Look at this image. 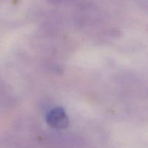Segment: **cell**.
<instances>
[{"label": "cell", "mask_w": 148, "mask_h": 148, "mask_svg": "<svg viewBox=\"0 0 148 148\" xmlns=\"http://www.w3.org/2000/svg\"><path fill=\"white\" fill-rule=\"evenodd\" d=\"M51 3H54V4H62L64 1H69V0H49Z\"/></svg>", "instance_id": "obj_2"}, {"label": "cell", "mask_w": 148, "mask_h": 148, "mask_svg": "<svg viewBox=\"0 0 148 148\" xmlns=\"http://www.w3.org/2000/svg\"><path fill=\"white\" fill-rule=\"evenodd\" d=\"M47 122L53 128L64 129L68 125L67 116L62 108H54L48 115Z\"/></svg>", "instance_id": "obj_1"}]
</instances>
